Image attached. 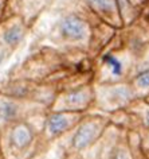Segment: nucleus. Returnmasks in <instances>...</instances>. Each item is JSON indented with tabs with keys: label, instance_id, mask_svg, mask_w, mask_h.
<instances>
[{
	"label": "nucleus",
	"instance_id": "obj_1",
	"mask_svg": "<svg viewBox=\"0 0 149 159\" xmlns=\"http://www.w3.org/2000/svg\"><path fill=\"white\" fill-rule=\"evenodd\" d=\"M137 59L138 54L122 43L117 42L113 37L102 53L93 59V82L110 84L129 81L136 73Z\"/></svg>",
	"mask_w": 149,
	"mask_h": 159
},
{
	"label": "nucleus",
	"instance_id": "obj_2",
	"mask_svg": "<svg viewBox=\"0 0 149 159\" xmlns=\"http://www.w3.org/2000/svg\"><path fill=\"white\" fill-rule=\"evenodd\" d=\"M0 131V151L6 159H34L47 146L28 120L7 124Z\"/></svg>",
	"mask_w": 149,
	"mask_h": 159
},
{
	"label": "nucleus",
	"instance_id": "obj_3",
	"mask_svg": "<svg viewBox=\"0 0 149 159\" xmlns=\"http://www.w3.org/2000/svg\"><path fill=\"white\" fill-rule=\"evenodd\" d=\"M109 125V115L89 111L67 135L58 140H61L69 150L83 155L98 142Z\"/></svg>",
	"mask_w": 149,
	"mask_h": 159
},
{
	"label": "nucleus",
	"instance_id": "obj_4",
	"mask_svg": "<svg viewBox=\"0 0 149 159\" xmlns=\"http://www.w3.org/2000/svg\"><path fill=\"white\" fill-rule=\"evenodd\" d=\"M94 86V102L90 111H96L105 115H110L118 109H124L137 98L134 90L128 81L97 84Z\"/></svg>",
	"mask_w": 149,
	"mask_h": 159
},
{
	"label": "nucleus",
	"instance_id": "obj_5",
	"mask_svg": "<svg viewBox=\"0 0 149 159\" xmlns=\"http://www.w3.org/2000/svg\"><path fill=\"white\" fill-rule=\"evenodd\" d=\"M83 159H137L126 140V131L110 124Z\"/></svg>",
	"mask_w": 149,
	"mask_h": 159
},
{
	"label": "nucleus",
	"instance_id": "obj_6",
	"mask_svg": "<svg viewBox=\"0 0 149 159\" xmlns=\"http://www.w3.org/2000/svg\"><path fill=\"white\" fill-rule=\"evenodd\" d=\"M92 25L87 19L78 14H67L58 23V35L69 53H85L92 37Z\"/></svg>",
	"mask_w": 149,
	"mask_h": 159
},
{
	"label": "nucleus",
	"instance_id": "obj_7",
	"mask_svg": "<svg viewBox=\"0 0 149 159\" xmlns=\"http://www.w3.org/2000/svg\"><path fill=\"white\" fill-rule=\"evenodd\" d=\"M94 102L93 82L74 88L58 90L53 102L47 109L69 111V112H89Z\"/></svg>",
	"mask_w": 149,
	"mask_h": 159
},
{
	"label": "nucleus",
	"instance_id": "obj_8",
	"mask_svg": "<svg viewBox=\"0 0 149 159\" xmlns=\"http://www.w3.org/2000/svg\"><path fill=\"white\" fill-rule=\"evenodd\" d=\"M86 112H69V111H46L45 120L40 129L42 140L49 144L67 135Z\"/></svg>",
	"mask_w": 149,
	"mask_h": 159
},
{
	"label": "nucleus",
	"instance_id": "obj_9",
	"mask_svg": "<svg viewBox=\"0 0 149 159\" xmlns=\"http://www.w3.org/2000/svg\"><path fill=\"white\" fill-rule=\"evenodd\" d=\"M85 4L100 22L116 30L124 27L117 0H85Z\"/></svg>",
	"mask_w": 149,
	"mask_h": 159
},
{
	"label": "nucleus",
	"instance_id": "obj_10",
	"mask_svg": "<svg viewBox=\"0 0 149 159\" xmlns=\"http://www.w3.org/2000/svg\"><path fill=\"white\" fill-rule=\"evenodd\" d=\"M26 37V26L23 22H15L10 25L3 33V43L8 50H15Z\"/></svg>",
	"mask_w": 149,
	"mask_h": 159
},
{
	"label": "nucleus",
	"instance_id": "obj_11",
	"mask_svg": "<svg viewBox=\"0 0 149 159\" xmlns=\"http://www.w3.org/2000/svg\"><path fill=\"white\" fill-rule=\"evenodd\" d=\"M128 82L130 84L137 97H147L149 94V69L137 71Z\"/></svg>",
	"mask_w": 149,
	"mask_h": 159
},
{
	"label": "nucleus",
	"instance_id": "obj_12",
	"mask_svg": "<svg viewBox=\"0 0 149 159\" xmlns=\"http://www.w3.org/2000/svg\"><path fill=\"white\" fill-rule=\"evenodd\" d=\"M140 151L144 159H149V129L140 131Z\"/></svg>",
	"mask_w": 149,
	"mask_h": 159
},
{
	"label": "nucleus",
	"instance_id": "obj_13",
	"mask_svg": "<svg viewBox=\"0 0 149 159\" xmlns=\"http://www.w3.org/2000/svg\"><path fill=\"white\" fill-rule=\"evenodd\" d=\"M145 69H149V45L145 46L138 55V59L136 63V73Z\"/></svg>",
	"mask_w": 149,
	"mask_h": 159
},
{
	"label": "nucleus",
	"instance_id": "obj_14",
	"mask_svg": "<svg viewBox=\"0 0 149 159\" xmlns=\"http://www.w3.org/2000/svg\"><path fill=\"white\" fill-rule=\"evenodd\" d=\"M6 6H7V0H0V20H2V16L4 14Z\"/></svg>",
	"mask_w": 149,
	"mask_h": 159
},
{
	"label": "nucleus",
	"instance_id": "obj_15",
	"mask_svg": "<svg viewBox=\"0 0 149 159\" xmlns=\"http://www.w3.org/2000/svg\"><path fill=\"white\" fill-rule=\"evenodd\" d=\"M144 98H147V100L149 101V94H148V96H147V97H144Z\"/></svg>",
	"mask_w": 149,
	"mask_h": 159
},
{
	"label": "nucleus",
	"instance_id": "obj_16",
	"mask_svg": "<svg viewBox=\"0 0 149 159\" xmlns=\"http://www.w3.org/2000/svg\"><path fill=\"white\" fill-rule=\"evenodd\" d=\"M143 159H144V158H143Z\"/></svg>",
	"mask_w": 149,
	"mask_h": 159
}]
</instances>
